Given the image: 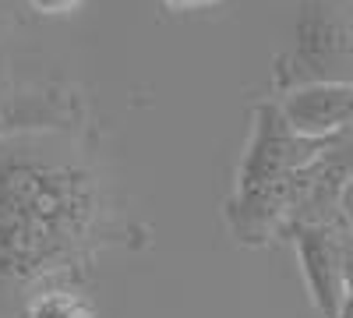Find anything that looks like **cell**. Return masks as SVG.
Returning a JSON list of instances; mask_svg holds the SVG:
<instances>
[{
  "label": "cell",
  "mask_w": 353,
  "mask_h": 318,
  "mask_svg": "<svg viewBox=\"0 0 353 318\" xmlns=\"http://www.w3.org/2000/svg\"><path fill=\"white\" fill-rule=\"evenodd\" d=\"M332 138L297 135L276 103L254 106L251 141L237 166V188L226 201V223L244 244H265L293 212V177Z\"/></svg>",
  "instance_id": "obj_1"
},
{
  "label": "cell",
  "mask_w": 353,
  "mask_h": 318,
  "mask_svg": "<svg viewBox=\"0 0 353 318\" xmlns=\"http://www.w3.org/2000/svg\"><path fill=\"white\" fill-rule=\"evenodd\" d=\"M74 230L68 198L43 184L25 177H0V272L4 276H28L50 262L64 237Z\"/></svg>",
  "instance_id": "obj_2"
},
{
  "label": "cell",
  "mask_w": 353,
  "mask_h": 318,
  "mask_svg": "<svg viewBox=\"0 0 353 318\" xmlns=\"http://www.w3.org/2000/svg\"><path fill=\"white\" fill-rule=\"evenodd\" d=\"M293 244L318 311L325 318H343V308L350 304V283L336 234L325 223H293Z\"/></svg>",
  "instance_id": "obj_3"
},
{
  "label": "cell",
  "mask_w": 353,
  "mask_h": 318,
  "mask_svg": "<svg viewBox=\"0 0 353 318\" xmlns=\"http://www.w3.org/2000/svg\"><path fill=\"white\" fill-rule=\"evenodd\" d=\"M286 124L304 138H336L353 131V85L346 81H314L293 89L283 103Z\"/></svg>",
  "instance_id": "obj_4"
},
{
  "label": "cell",
  "mask_w": 353,
  "mask_h": 318,
  "mask_svg": "<svg viewBox=\"0 0 353 318\" xmlns=\"http://www.w3.org/2000/svg\"><path fill=\"white\" fill-rule=\"evenodd\" d=\"M25 318H96L92 304L71 290H43L28 301Z\"/></svg>",
  "instance_id": "obj_5"
},
{
  "label": "cell",
  "mask_w": 353,
  "mask_h": 318,
  "mask_svg": "<svg viewBox=\"0 0 353 318\" xmlns=\"http://www.w3.org/2000/svg\"><path fill=\"white\" fill-rule=\"evenodd\" d=\"M36 11H43V14H71L81 0H28Z\"/></svg>",
  "instance_id": "obj_6"
},
{
  "label": "cell",
  "mask_w": 353,
  "mask_h": 318,
  "mask_svg": "<svg viewBox=\"0 0 353 318\" xmlns=\"http://www.w3.org/2000/svg\"><path fill=\"white\" fill-rule=\"evenodd\" d=\"M166 4L176 11H201V8H212L216 0H166Z\"/></svg>",
  "instance_id": "obj_7"
},
{
  "label": "cell",
  "mask_w": 353,
  "mask_h": 318,
  "mask_svg": "<svg viewBox=\"0 0 353 318\" xmlns=\"http://www.w3.org/2000/svg\"><path fill=\"white\" fill-rule=\"evenodd\" d=\"M339 209L353 216V173H350V181H346V191H343V201H339Z\"/></svg>",
  "instance_id": "obj_8"
},
{
  "label": "cell",
  "mask_w": 353,
  "mask_h": 318,
  "mask_svg": "<svg viewBox=\"0 0 353 318\" xmlns=\"http://www.w3.org/2000/svg\"><path fill=\"white\" fill-rule=\"evenodd\" d=\"M343 318H353V301H350V304L343 308Z\"/></svg>",
  "instance_id": "obj_9"
}]
</instances>
